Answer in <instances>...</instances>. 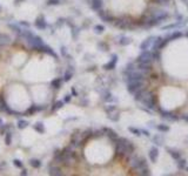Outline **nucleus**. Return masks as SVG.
<instances>
[{"instance_id": "13", "label": "nucleus", "mask_w": 188, "mask_h": 176, "mask_svg": "<svg viewBox=\"0 0 188 176\" xmlns=\"http://www.w3.org/2000/svg\"><path fill=\"white\" fill-rule=\"evenodd\" d=\"M153 142H154L156 146L162 144V143H164V137H162V135H161V134L154 135V136H153Z\"/></svg>"}, {"instance_id": "4", "label": "nucleus", "mask_w": 188, "mask_h": 176, "mask_svg": "<svg viewBox=\"0 0 188 176\" xmlns=\"http://www.w3.org/2000/svg\"><path fill=\"white\" fill-rule=\"evenodd\" d=\"M98 15L104 20V21H107V22H113L114 19H115V17L108 10H107V11H102V10H100V11L98 12Z\"/></svg>"}, {"instance_id": "16", "label": "nucleus", "mask_w": 188, "mask_h": 176, "mask_svg": "<svg viewBox=\"0 0 188 176\" xmlns=\"http://www.w3.org/2000/svg\"><path fill=\"white\" fill-rule=\"evenodd\" d=\"M34 129L37 130L38 133H41V134L45 133V126H44L41 122H39V123H37V124L34 126Z\"/></svg>"}, {"instance_id": "22", "label": "nucleus", "mask_w": 188, "mask_h": 176, "mask_svg": "<svg viewBox=\"0 0 188 176\" xmlns=\"http://www.w3.org/2000/svg\"><path fill=\"white\" fill-rule=\"evenodd\" d=\"M120 38H121V40L119 41L120 45L124 46V45H128V43H131V39H130V38H126V37H120Z\"/></svg>"}, {"instance_id": "25", "label": "nucleus", "mask_w": 188, "mask_h": 176, "mask_svg": "<svg viewBox=\"0 0 188 176\" xmlns=\"http://www.w3.org/2000/svg\"><path fill=\"white\" fill-rule=\"evenodd\" d=\"M128 129H130V132H132L133 134H135V135H138V136H139V135H141V132H140L139 129H136V128H133V127H130Z\"/></svg>"}, {"instance_id": "19", "label": "nucleus", "mask_w": 188, "mask_h": 176, "mask_svg": "<svg viewBox=\"0 0 188 176\" xmlns=\"http://www.w3.org/2000/svg\"><path fill=\"white\" fill-rule=\"evenodd\" d=\"M156 129L162 132V133H166V132L169 130V127L168 126H165V124H159V126H156Z\"/></svg>"}, {"instance_id": "1", "label": "nucleus", "mask_w": 188, "mask_h": 176, "mask_svg": "<svg viewBox=\"0 0 188 176\" xmlns=\"http://www.w3.org/2000/svg\"><path fill=\"white\" fill-rule=\"evenodd\" d=\"M114 158L118 161H126L134 153V146L130 140L125 137H119L114 143Z\"/></svg>"}, {"instance_id": "29", "label": "nucleus", "mask_w": 188, "mask_h": 176, "mask_svg": "<svg viewBox=\"0 0 188 176\" xmlns=\"http://www.w3.org/2000/svg\"><path fill=\"white\" fill-rule=\"evenodd\" d=\"M59 2H60V0H48L47 1L48 5H58Z\"/></svg>"}, {"instance_id": "30", "label": "nucleus", "mask_w": 188, "mask_h": 176, "mask_svg": "<svg viewBox=\"0 0 188 176\" xmlns=\"http://www.w3.org/2000/svg\"><path fill=\"white\" fill-rule=\"evenodd\" d=\"M71 101V95H66V98L64 99V102H70Z\"/></svg>"}, {"instance_id": "14", "label": "nucleus", "mask_w": 188, "mask_h": 176, "mask_svg": "<svg viewBox=\"0 0 188 176\" xmlns=\"http://www.w3.org/2000/svg\"><path fill=\"white\" fill-rule=\"evenodd\" d=\"M44 109V107H39V106H32L25 114H28V115H32V114H34L36 112H39V110H42Z\"/></svg>"}, {"instance_id": "6", "label": "nucleus", "mask_w": 188, "mask_h": 176, "mask_svg": "<svg viewBox=\"0 0 188 176\" xmlns=\"http://www.w3.org/2000/svg\"><path fill=\"white\" fill-rule=\"evenodd\" d=\"M154 40H155V38H148V39H146L141 43V49H142V51H150Z\"/></svg>"}, {"instance_id": "7", "label": "nucleus", "mask_w": 188, "mask_h": 176, "mask_svg": "<svg viewBox=\"0 0 188 176\" xmlns=\"http://www.w3.org/2000/svg\"><path fill=\"white\" fill-rule=\"evenodd\" d=\"M36 27L39 28V29H45L46 27H47V22L45 21V18H44V15H40L39 18H37L36 20Z\"/></svg>"}, {"instance_id": "11", "label": "nucleus", "mask_w": 188, "mask_h": 176, "mask_svg": "<svg viewBox=\"0 0 188 176\" xmlns=\"http://www.w3.org/2000/svg\"><path fill=\"white\" fill-rule=\"evenodd\" d=\"M116 61H118V57L114 55L112 58V60H111L107 65H105V69H113V68L115 67V65H116Z\"/></svg>"}, {"instance_id": "28", "label": "nucleus", "mask_w": 188, "mask_h": 176, "mask_svg": "<svg viewBox=\"0 0 188 176\" xmlns=\"http://www.w3.org/2000/svg\"><path fill=\"white\" fill-rule=\"evenodd\" d=\"M102 31H104V26H101V25H96V26H95V32L101 33Z\"/></svg>"}, {"instance_id": "12", "label": "nucleus", "mask_w": 188, "mask_h": 176, "mask_svg": "<svg viewBox=\"0 0 188 176\" xmlns=\"http://www.w3.org/2000/svg\"><path fill=\"white\" fill-rule=\"evenodd\" d=\"M182 34H181V32H179V31H175V32H173V34H169V35H167L165 39L167 40V41H172V40H175L176 38H180Z\"/></svg>"}, {"instance_id": "10", "label": "nucleus", "mask_w": 188, "mask_h": 176, "mask_svg": "<svg viewBox=\"0 0 188 176\" xmlns=\"http://www.w3.org/2000/svg\"><path fill=\"white\" fill-rule=\"evenodd\" d=\"M73 74H74V68L72 67V66H70L67 69H66V72H65V74H64V81H70L72 77H73Z\"/></svg>"}, {"instance_id": "35", "label": "nucleus", "mask_w": 188, "mask_h": 176, "mask_svg": "<svg viewBox=\"0 0 188 176\" xmlns=\"http://www.w3.org/2000/svg\"><path fill=\"white\" fill-rule=\"evenodd\" d=\"M0 10H1V6H0Z\"/></svg>"}, {"instance_id": "34", "label": "nucleus", "mask_w": 188, "mask_h": 176, "mask_svg": "<svg viewBox=\"0 0 188 176\" xmlns=\"http://www.w3.org/2000/svg\"><path fill=\"white\" fill-rule=\"evenodd\" d=\"M17 1H21V0H17Z\"/></svg>"}, {"instance_id": "23", "label": "nucleus", "mask_w": 188, "mask_h": 176, "mask_svg": "<svg viewBox=\"0 0 188 176\" xmlns=\"http://www.w3.org/2000/svg\"><path fill=\"white\" fill-rule=\"evenodd\" d=\"M62 105H64V101H56V103L53 105V108H52V112H54L56 109H59V108H61L62 107Z\"/></svg>"}, {"instance_id": "21", "label": "nucleus", "mask_w": 188, "mask_h": 176, "mask_svg": "<svg viewBox=\"0 0 188 176\" xmlns=\"http://www.w3.org/2000/svg\"><path fill=\"white\" fill-rule=\"evenodd\" d=\"M27 124H28V122H27V121H25V120H19L18 121L19 129H24V128H26V127H27Z\"/></svg>"}, {"instance_id": "31", "label": "nucleus", "mask_w": 188, "mask_h": 176, "mask_svg": "<svg viewBox=\"0 0 188 176\" xmlns=\"http://www.w3.org/2000/svg\"><path fill=\"white\" fill-rule=\"evenodd\" d=\"M180 117H181L182 120H185L186 122H188V114H185V115H181Z\"/></svg>"}, {"instance_id": "33", "label": "nucleus", "mask_w": 188, "mask_h": 176, "mask_svg": "<svg viewBox=\"0 0 188 176\" xmlns=\"http://www.w3.org/2000/svg\"><path fill=\"white\" fill-rule=\"evenodd\" d=\"M2 126V121H1V119H0V127Z\"/></svg>"}, {"instance_id": "8", "label": "nucleus", "mask_w": 188, "mask_h": 176, "mask_svg": "<svg viewBox=\"0 0 188 176\" xmlns=\"http://www.w3.org/2000/svg\"><path fill=\"white\" fill-rule=\"evenodd\" d=\"M90 4L92 5V8L96 12H99L104 7V0H92Z\"/></svg>"}, {"instance_id": "32", "label": "nucleus", "mask_w": 188, "mask_h": 176, "mask_svg": "<svg viewBox=\"0 0 188 176\" xmlns=\"http://www.w3.org/2000/svg\"><path fill=\"white\" fill-rule=\"evenodd\" d=\"M21 175H27V173H26V170H25V169H22V172H21Z\"/></svg>"}, {"instance_id": "2", "label": "nucleus", "mask_w": 188, "mask_h": 176, "mask_svg": "<svg viewBox=\"0 0 188 176\" xmlns=\"http://www.w3.org/2000/svg\"><path fill=\"white\" fill-rule=\"evenodd\" d=\"M136 62H145V63H152L153 65L152 51H142L141 54L136 59Z\"/></svg>"}, {"instance_id": "27", "label": "nucleus", "mask_w": 188, "mask_h": 176, "mask_svg": "<svg viewBox=\"0 0 188 176\" xmlns=\"http://www.w3.org/2000/svg\"><path fill=\"white\" fill-rule=\"evenodd\" d=\"M13 163H14V166H16V167H18V168H22V167H24L20 160H14V161H13Z\"/></svg>"}, {"instance_id": "18", "label": "nucleus", "mask_w": 188, "mask_h": 176, "mask_svg": "<svg viewBox=\"0 0 188 176\" xmlns=\"http://www.w3.org/2000/svg\"><path fill=\"white\" fill-rule=\"evenodd\" d=\"M5 143L6 144H11L12 143V132L11 130L5 134Z\"/></svg>"}, {"instance_id": "17", "label": "nucleus", "mask_w": 188, "mask_h": 176, "mask_svg": "<svg viewBox=\"0 0 188 176\" xmlns=\"http://www.w3.org/2000/svg\"><path fill=\"white\" fill-rule=\"evenodd\" d=\"M30 164L33 167V168H39L40 166H41V162L39 161V160H37V158H32V160H30Z\"/></svg>"}, {"instance_id": "5", "label": "nucleus", "mask_w": 188, "mask_h": 176, "mask_svg": "<svg viewBox=\"0 0 188 176\" xmlns=\"http://www.w3.org/2000/svg\"><path fill=\"white\" fill-rule=\"evenodd\" d=\"M104 130H105V135L108 137V140H110V142L111 143H114L118 138H119V135H118V133L116 132H114L113 129H111V128H104Z\"/></svg>"}, {"instance_id": "26", "label": "nucleus", "mask_w": 188, "mask_h": 176, "mask_svg": "<svg viewBox=\"0 0 188 176\" xmlns=\"http://www.w3.org/2000/svg\"><path fill=\"white\" fill-rule=\"evenodd\" d=\"M178 166H179V168H180V169H184V168L186 167V161H185V160H179Z\"/></svg>"}, {"instance_id": "9", "label": "nucleus", "mask_w": 188, "mask_h": 176, "mask_svg": "<svg viewBox=\"0 0 188 176\" xmlns=\"http://www.w3.org/2000/svg\"><path fill=\"white\" fill-rule=\"evenodd\" d=\"M150 160H152L153 162H155V161L158 160V157H159V149H158L155 146H153V147L150 148Z\"/></svg>"}, {"instance_id": "20", "label": "nucleus", "mask_w": 188, "mask_h": 176, "mask_svg": "<svg viewBox=\"0 0 188 176\" xmlns=\"http://www.w3.org/2000/svg\"><path fill=\"white\" fill-rule=\"evenodd\" d=\"M169 154H170V156L173 157V158H175V160H180V157H181V154L179 152H175V150H169Z\"/></svg>"}, {"instance_id": "3", "label": "nucleus", "mask_w": 188, "mask_h": 176, "mask_svg": "<svg viewBox=\"0 0 188 176\" xmlns=\"http://www.w3.org/2000/svg\"><path fill=\"white\" fill-rule=\"evenodd\" d=\"M62 170H64V168H62L61 166L56 164V163H53V162H51L50 166H48V174H50V175H53V176L64 175Z\"/></svg>"}, {"instance_id": "15", "label": "nucleus", "mask_w": 188, "mask_h": 176, "mask_svg": "<svg viewBox=\"0 0 188 176\" xmlns=\"http://www.w3.org/2000/svg\"><path fill=\"white\" fill-rule=\"evenodd\" d=\"M62 81H64V79L61 78H56L54 79L53 81H52V87L54 88V89H58V88H60V86H61V83H62Z\"/></svg>"}, {"instance_id": "24", "label": "nucleus", "mask_w": 188, "mask_h": 176, "mask_svg": "<svg viewBox=\"0 0 188 176\" xmlns=\"http://www.w3.org/2000/svg\"><path fill=\"white\" fill-rule=\"evenodd\" d=\"M105 110H106L108 114H111V113H113V112L116 110V106H113V105H111V106H106V107H105Z\"/></svg>"}]
</instances>
